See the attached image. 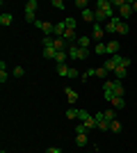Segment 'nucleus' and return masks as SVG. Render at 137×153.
Masks as SVG:
<instances>
[{
    "label": "nucleus",
    "mask_w": 137,
    "mask_h": 153,
    "mask_svg": "<svg viewBox=\"0 0 137 153\" xmlns=\"http://www.w3.org/2000/svg\"><path fill=\"white\" fill-rule=\"evenodd\" d=\"M78 46H80V48H85V51H89V46H91V37H78Z\"/></svg>",
    "instance_id": "4468645a"
},
{
    "label": "nucleus",
    "mask_w": 137,
    "mask_h": 153,
    "mask_svg": "<svg viewBox=\"0 0 137 153\" xmlns=\"http://www.w3.org/2000/svg\"><path fill=\"white\" fill-rule=\"evenodd\" d=\"M119 46H121L119 41H107V55L110 57L112 55H119Z\"/></svg>",
    "instance_id": "9d476101"
},
{
    "label": "nucleus",
    "mask_w": 137,
    "mask_h": 153,
    "mask_svg": "<svg viewBox=\"0 0 137 153\" xmlns=\"http://www.w3.org/2000/svg\"><path fill=\"white\" fill-rule=\"evenodd\" d=\"M50 7H55V9H64V2H62V0H53Z\"/></svg>",
    "instance_id": "f704fd0d"
},
{
    "label": "nucleus",
    "mask_w": 137,
    "mask_h": 153,
    "mask_svg": "<svg viewBox=\"0 0 137 153\" xmlns=\"http://www.w3.org/2000/svg\"><path fill=\"white\" fill-rule=\"evenodd\" d=\"M126 76H128V69H126V66H119V69L114 71V78H117L119 82H121V80H126Z\"/></svg>",
    "instance_id": "ddd939ff"
},
{
    "label": "nucleus",
    "mask_w": 137,
    "mask_h": 153,
    "mask_svg": "<svg viewBox=\"0 0 137 153\" xmlns=\"http://www.w3.org/2000/svg\"><path fill=\"white\" fill-rule=\"evenodd\" d=\"M57 76L59 78H66V76H69V64H57Z\"/></svg>",
    "instance_id": "6ab92c4d"
},
{
    "label": "nucleus",
    "mask_w": 137,
    "mask_h": 153,
    "mask_svg": "<svg viewBox=\"0 0 137 153\" xmlns=\"http://www.w3.org/2000/svg\"><path fill=\"white\" fill-rule=\"evenodd\" d=\"M98 130H103V133H105V130H110V121H105V119H103V121H98Z\"/></svg>",
    "instance_id": "c756f323"
},
{
    "label": "nucleus",
    "mask_w": 137,
    "mask_h": 153,
    "mask_svg": "<svg viewBox=\"0 0 137 153\" xmlns=\"http://www.w3.org/2000/svg\"><path fill=\"white\" fill-rule=\"evenodd\" d=\"M64 117H66V119H78V110H76V108H69Z\"/></svg>",
    "instance_id": "a878e982"
},
{
    "label": "nucleus",
    "mask_w": 137,
    "mask_h": 153,
    "mask_svg": "<svg viewBox=\"0 0 137 153\" xmlns=\"http://www.w3.org/2000/svg\"><path fill=\"white\" fill-rule=\"evenodd\" d=\"M0 153H7V151H0Z\"/></svg>",
    "instance_id": "79ce46f5"
},
{
    "label": "nucleus",
    "mask_w": 137,
    "mask_h": 153,
    "mask_svg": "<svg viewBox=\"0 0 137 153\" xmlns=\"http://www.w3.org/2000/svg\"><path fill=\"white\" fill-rule=\"evenodd\" d=\"M82 123H85V126L89 128V130H94V128L98 126V123H96V119H94V117H89V119H87V121H82Z\"/></svg>",
    "instance_id": "c85d7f7f"
},
{
    "label": "nucleus",
    "mask_w": 137,
    "mask_h": 153,
    "mask_svg": "<svg viewBox=\"0 0 137 153\" xmlns=\"http://www.w3.org/2000/svg\"><path fill=\"white\" fill-rule=\"evenodd\" d=\"M130 5H133V12H137V0H135V2H130Z\"/></svg>",
    "instance_id": "a19ab883"
},
{
    "label": "nucleus",
    "mask_w": 137,
    "mask_h": 153,
    "mask_svg": "<svg viewBox=\"0 0 137 153\" xmlns=\"http://www.w3.org/2000/svg\"><path fill=\"white\" fill-rule=\"evenodd\" d=\"M62 153H64V151H62Z\"/></svg>",
    "instance_id": "37998d69"
},
{
    "label": "nucleus",
    "mask_w": 137,
    "mask_h": 153,
    "mask_svg": "<svg viewBox=\"0 0 137 153\" xmlns=\"http://www.w3.org/2000/svg\"><path fill=\"white\" fill-rule=\"evenodd\" d=\"M87 133H89V128H87L82 121H78V126H76V135H87Z\"/></svg>",
    "instance_id": "412c9836"
},
{
    "label": "nucleus",
    "mask_w": 137,
    "mask_h": 153,
    "mask_svg": "<svg viewBox=\"0 0 137 153\" xmlns=\"http://www.w3.org/2000/svg\"><path fill=\"white\" fill-rule=\"evenodd\" d=\"M121 23H124V21L119 19V16H114V19L112 21H107V23H105V34H117V30H119V25H121Z\"/></svg>",
    "instance_id": "39448f33"
},
{
    "label": "nucleus",
    "mask_w": 137,
    "mask_h": 153,
    "mask_svg": "<svg viewBox=\"0 0 137 153\" xmlns=\"http://www.w3.org/2000/svg\"><path fill=\"white\" fill-rule=\"evenodd\" d=\"M12 23H14V16L9 12H2V14H0V25H12Z\"/></svg>",
    "instance_id": "9b49d317"
},
{
    "label": "nucleus",
    "mask_w": 137,
    "mask_h": 153,
    "mask_svg": "<svg viewBox=\"0 0 137 153\" xmlns=\"http://www.w3.org/2000/svg\"><path fill=\"white\" fill-rule=\"evenodd\" d=\"M53 41H55V39H53V37H44V39H41V44H44V48H48V46H53Z\"/></svg>",
    "instance_id": "473e14b6"
},
{
    "label": "nucleus",
    "mask_w": 137,
    "mask_h": 153,
    "mask_svg": "<svg viewBox=\"0 0 137 153\" xmlns=\"http://www.w3.org/2000/svg\"><path fill=\"white\" fill-rule=\"evenodd\" d=\"M82 21H87V23H94V21H96V16H94V9H85V12H82Z\"/></svg>",
    "instance_id": "a211bd4d"
},
{
    "label": "nucleus",
    "mask_w": 137,
    "mask_h": 153,
    "mask_svg": "<svg viewBox=\"0 0 137 153\" xmlns=\"http://www.w3.org/2000/svg\"><path fill=\"white\" fill-rule=\"evenodd\" d=\"M121 62H124V57H121V55H112V57H107V62H105L103 66H105L107 71H112V73H114V71L121 66Z\"/></svg>",
    "instance_id": "20e7f679"
},
{
    "label": "nucleus",
    "mask_w": 137,
    "mask_h": 153,
    "mask_svg": "<svg viewBox=\"0 0 137 153\" xmlns=\"http://www.w3.org/2000/svg\"><path fill=\"white\" fill-rule=\"evenodd\" d=\"M55 55H57V51H55L53 46H48V48H44V57H48V59H55Z\"/></svg>",
    "instance_id": "aec40b11"
},
{
    "label": "nucleus",
    "mask_w": 137,
    "mask_h": 153,
    "mask_svg": "<svg viewBox=\"0 0 137 153\" xmlns=\"http://www.w3.org/2000/svg\"><path fill=\"white\" fill-rule=\"evenodd\" d=\"M76 144L78 146H87V135H76Z\"/></svg>",
    "instance_id": "bb28decb"
},
{
    "label": "nucleus",
    "mask_w": 137,
    "mask_h": 153,
    "mask_svg": "<svg viewBox=\"0 0 137 153\" xmlns=\"http://www.w3.org/2000/svg\"><path fill=\"white\" fill-rule=\"evenodd\" d=\"M23 73H25V71L21 69V66H16V69H14V76H16V78H21V76H23Z\"/></svg>",
    "instance_id": "e433bc0d"
},
{
    "label": "nucleus",
    "mask_w": 137,
    "mask_h": 153,
    "mask_svg": "<svg viewBox=\"0 0 137 153\" xmlns=\"http://www.w3.org/2000/svg\"><path fill=\"white\" fill-rule=\"evenodd\" d=\"M46 153H62L57 146H50V149H46Z\"/></svg>",
    "instance_id": "ea45409f"
},
{
    "label": "nucleus",
    "mask_w": 137,
    "mask_h": 153,
    "mask_svg": "<svg viewBox=\"0 0 137 153\" xmlns=\"http://www.w3.org/2000/svg\"><path fill=\"white\" fill-rule=\"evenodd\" d=\"M53 48H55V51H69L71 46L66 44V41H64V39H62V37H57V39H55V41H53Z\"/></svg>",
    "instance_id": "1a4fd4ad"
},
{
    "label": "nucleus",
    "mask_w": 137,
    "mask_h": 153,
    "mask_svg": "<svg viewBox=\"0 0 137 153\" xmlns=\"http://www.w3.org/2000/svg\"><path fill=\"white\" fill-rule=\"evenodd\" d=\"M64 94H66V101L71 103V105H73V103H78V91H76V89H71V87H64Z\"/></svg>",
    "instance_id": "6e6552de"
},
{
    "label": "nucleus",
    "mask_w": 137,
    "mask_h": 153,
    "mask_svg": "<svg viewBox=\"0 0 137 153\" xmlns=\"http://www.w3.org/2000/svg\"><path fill=\"white\" fill-rule=\"evenodd\" d=\"M69 59H71V62H78V59H87L89 57V51H85V48H80L78 44L76 46H71V48H69Z\"/></svg>",
    "instance_id": "f03ea898"
},
{
    "label": "nucleus",
    "mask_w": 137,
    "mask_h": 153,
    "mask_svg": "<svg viewBox=\"0 0 137 153\" xmlns=\"http://www.w3.org/2000/svg\"><path fill=\"white\" fill-rule=\"evenodd\" d=\"M110 103H112V108H117V110H124L126 108V101H124V98H119V96H114Z\"/></svg>",
    "instance_id": "dca6fc26"
},
{
    "label": "nucleus",
    "mask_w": 137,
    "mask_h": 153,
    "mask_svg": "<svg viewBox=\"0 0 137 153\" xmlns=\"http://www.w3.org/2000/svg\"><path fill=\"white\" fill-rule=\"evenodd\" d=\"M110 133H121V121H110Z\"/></svg>",
    "instance_id": "5701e85b"
},
{
    "label": "nucleus",
    "mask_w": 137,
    "mask_h": 153,
    "mask_svg": "<svg viewBox=\"0 0 137 153\" xmlns=\"http://www.w3.org/2000/svg\"><path fill=\"white\" fill-rule=\"evenodd\" d=\"M105 37V27L103 25H98V23H94L91 25V39L96 41V44H101V39Z\"/></svg>",
    "instance_id": "423d86ee"
},
{
    "label": "nucleus",
    "mask_w": 137,
    "mask_h": 153,
    "mask_svg": "<svg viewBox=\"0 0 137 153\" xmlns=\"http://www.w3.org/2000/svg\"><path fill=\"white\" fill-rule=\"evenodd\" d=\"M64 25H66V30H76V27H78V21L76 19H66Z\"/></svg>",
    "instance_id": "b1692460"
},
{
    "label": "nucleus",
    "mask_w": 137,
    "mask_h": 153,
    "mask_svg": "<svg viewBox=\"0 0 137 153\" xmlns=\"http://www.w3.org/2000/svg\"><path fill=\"white\" fill-rule=\"evenodd\" d=\"M103 117H105V121H114V110H105Z\"/></svg>",
    "instance_id": "7c9ffc66"
},
{
    "label": "nucleus",
    "mask_w": 137,
    "mask_h": 153,
    "mask_svg": "<svg viewBox=\"0 0 137 153\" xmlns=\"http://www.w3.org/2000/svg\"><path fill=\"white\" fill-rule=\"evenodd\" d=\"M94 153H96V151H94Z\"/></svg>",
    "instance_id": "c03bdc74"
},
{
    "label": "nucleus",
    "mask_w": 137,
    "mask_h": 153,
    "mask_svg": "<svg viewBox=\"0 0 137 153\" xmlns=\"http://www.w3.org/2000/svg\"><path fill=\"white\" fill-rule=\"evenodd\" d=\"M128 32H130V27H128V23H121V25H119V30H117V34H121V37H126V34H128Z\"/></svg>",
    "instance_id": "4be33fe9"
},
{
    "label": "nucleus",
    "mask_w": 137,
    "mask_h": 153,
    "mask_svg": "<svg viewBox=\"0 0 137 153\" xmlns=\"http://www.w3.org/2000/svg\"><path fill=\"white\" fill-rule=\"evenodd\" d=\"M7 80V66H5V62H0V82H5Z\"/></svg>",
    "instance_id": "393cba45"
},
{
    "label": "nucleus",
    "mask_w": 137,
    "mask_h": 153,
    "mask_svg": "<svg viewBox=\"0 0 137 153\" xmlns=\"http://www.w3.org/2000/svg\"><path fill=\"white\" fill-rule=\"evenodd\" d=\"M25 23H37V16L34 14H25Z\"/></svg>",
    "instance_id": "c9c22d12"
},
{
    "label": "nucleus",
    "mask_w": 137,
    "mask_h": 153,
    "mask_svg": "<svg viewBox=\"0 0 137 153\" xmlns=\"http://www.w3.org/2000/svg\"><path fill=\"white\" fill-rule=\"evenodd\" d=\"M66 59H69V53H66V51H57L55 62H57V64H66Z\"/></svg>",
    "instance_id": "2eb2a0df"
},
{
    "label": "nucleus",
    "mask_w": 137,
    "mask_h": 153,
    "mask_svg": "<svg viewBox=\"0 0 137 153\" xmlns=\"http://www.w3.org/2000/svg\"><path fill=\"white\" fill-rule=\"evenodd\" d=\"M76 7H80V9L85 12V9H89V2H87V0H76Z\"/></svg>",
    "instance_id": "2f4dec72"
},
{
    "label": "nucleus",
    "mask_w": 137,
    "mask_h": 153,
    "mask_svg": "<svg viewBox=\"0 0 137 153\" xmlns=\"http://www.w3.org/2000/svg\"><path fill=\"white\" fill-rule=\"evenodd\" d=\"M91 76H94V69H87L85 73H82V78H91Z\"/></svg>",
    "instance_id": "58836bf2"
},
{
    "label": "nucleus",
    "mask_w": 137,
    "mask_h": 153,
    "mask_svg": "<svg viewBox=\"0 0 137 153\" xmlns=\"http://www.w3.org/2000/svg\"><path fill=\"white\" fill-rule=\"evenodd\" d=\"M110 2H112V7H119V9H121V7H124L128 0H110Z\"/></svg>",
    "instance_id": "72a5a7b5"
},
{
    "label": "nucleus",
    "mask_w": 137,
    "mask_h": 153,
    "mask_svg": "<svg viewBox=\"0 0 137 153\" xmlns=\"http://www.w3.org/2000/svg\"><path fill=\"white\" fill-rule=\"evenodd\" d=\"M66 78H78V71H76V69H71V66H69V76H66Z\"/></svg>",
    "instance_id": "4c0bfd02"
},
{
    "label": "nucleus",
    "mask_w": 137,
    "mask_h": 153,
    "mask_svg": "<svg viewBox=\"0 0 137 153\" xmlns=\"http://www.w3.org/2000/svg\"><path fill=\"white\" fill-rule=\"evenodd\" d=\"M89 112H87V110H78V121H87V119H89Z\"/></svg>",
    "instance_id": "cd10ccee"
},
{
    "label": "nucleus",
    "mask_w": 137,
    "mask_h": 153,
    "mask_svg": "<svg viewBox=\"0 0 137 153\" xmlns=\"http://www.w3.org/2000/svg\"><path fill=\"white\" fill-rule=\"evenodd\" d=\"M96 9L105 12L107 16H110V21L114 19V7H112V2H110V0H96Z\"/></svg>",
    "instance_id": "7ed1b4c3"
},
{
    "label": "nucleus",
    "mask_w": 137,
    "mask_h": 153,
    "mask_svg": "<svg viewBox=\"0 0 137 153\" xmlns=\"http://www.w3.org/2000/svg\"><path fill=\"white\" fill-rule=\"evenodd\" d=\"M37 7H39L37 0H27V2H25V14H34V12H37Z\"/></svg>",
    "instance_id": "f8f14e48"
},
{
    "label": "nucleus",
    "mask_w": 137,
    "mask_h": 153,
    "mask_svg": "<svg viewBox=\"0 0 137 153\" xmlns=\"http://www.w3.org/2000/svg\"><path fill=\"white\" fill-rule=\"evenodd\" d=\"M103 91H112V94L119 96V98H124V94H126L124 85L119 82V80H105L103 82Z\"/></svg>",
    "instance_id": "f257e3e1"
},
{
    "label": "nucleus",
    "mask_w": 137,
    "mask_h": 153,
    "mask_svg": "<svg viewBox=\"0 0 137 153\" xmlns=\"http://www.w3.org/2000/svg\"><path fill=\"white\" fill-rule=\"evenodd\" d=\"M107 73H110V71L105 69V66H98V69H94V76L101 78V80H105V78H107Z\"/></svg>",
    "instance_id": "f3484780"
},
{
    "label": "nucleus",
    "mask_w": 137,
    "mask_h": 153,
    "mask_svg": "<svg viewBox=\"0 0 137 153\" xmlns=\"http://www.w3.org/2000/svg\"><path fill=\"white\" fill-rule=\"evenodd\" d=\"M130 14H133V5H130V0H128V2H126V5L119 9V19L126 21V19H130Z\"/></svg>",
    "instance_id": "0eeeda50"
}]
</instances>
